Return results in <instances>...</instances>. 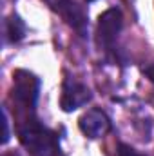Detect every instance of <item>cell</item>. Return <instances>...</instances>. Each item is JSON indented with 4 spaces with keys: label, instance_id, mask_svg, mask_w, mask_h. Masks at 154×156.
<instances>
[{
    "label": "cell",
    "instance_id": "cell-1",
    "mask_svg": "<svg viewBox=\"0 0 154 156\" xmlns=\"http://www.w3.org/2000/svg\"><path fill=\"white\" fill-rule=\"evenodd\" d=\"M22 145L31 153L33 156H54L58 153V144L56 136L40 125L37 120H31L24 123L18 131Z\"/></svg>",
    "mask_w": 154,
    "mask_h": 156
},
{
    "label": "cell",
    "instance_id": "cell-2",
    "mask_svg": "<svg viewBox=\"0 0 154 156\" xmlns=\"http://www.w3.org/2000/svg\"><path fill=\"white\" fill-rule=\"evenodd\" d=\"M40 80L29 71H16L13 75V98L26 109H33L38 100Z\"/></svg>",
    "mask_w": 154,
    "mask_h": 156
},
{
    "label": "cell",
    "instance_id": "cell-3",
    "mask_svg": "<svg viewBox=\"0 0 154 156\" xmlns=\"http://www.w3.org/2000/svg\"><path fill=\"white\" fill-rule=\"evenodd\" d=\"M56 15H60L64 18V22L67 26H71L75 31H78L82 37L85 35L87 27H89V20L85 11L73 0H44Z\"/></svg>",
    "mask_w": 154,
    "mask_h": 156
},
{
    "label": "cell",
    "instance_id": "cell-4",
    "mask_svg": "<svg viewBox=\"0 0 154 156\" xmlns=\"http://www.w3.org/2000/svg\"><path fill=\"white\" fill-rule=\"evenodd\" d=\"M91 98H93V93L85 83L78 82L76 78H67L62 87L60 107L65 113H73L80 107H83L85 104H89Z\"/></svg>",
    "mask_w": 154,
    "mask_h": 156
},
{
    "label": "cell",
    "instance_id": "cell-5",
    "mask_svg": "<svg viewBox=\"0 0 154 156\" xmlns=\"http://www.w3.org/2000/svg\"><path fill=\"white\" fill-rule=\"evenodd\" d=\"M121 26H123V16H121L120 9L111 7L105 13H102L100 18H98V37H100V42L105 47H113L118 35H120V31H121Z\"/></svg>",
    "mask_w": 154,
    "mask_h": 156
},
{
    "label": "cell",
    "instance_id": "cell-6",
    "mask_svg": "<svg viewBox=\"0 0 154 156\" xmlns=\"http://www.w3.org/2000/svg\"><path fill=\"white\" fill-rule=\"evenodd\" d=\"M78 125H80V131L87 138H91V140L102 138V136H105L111 131V120H109V116L103 111H100V109L87 111L83 116L80 118Z\"/></svg>",
    "mask_w": 154,
    "mask_h": 156
},
{
    "label": "cell",
    "instance_id": "cell-7",
    "mask_svg": "<svg viewBox=\"0 0 154 156\" xmlns=\"http://www.w3.org/2000/svg\"><path fill=\"white\" fill-rule=\"evenodd\" d=\"M5 37L11 44H16L26 37V24L18 15H11L5 22Z\"/></svg>",
    "mask_w": 154,
    "mask_h": 156
},
{
    "label": "cell",
    "instance_id": "cell-8",
    "mask_svg": "<svg viewBox=\"0 0 154 156\" xmlns=\"http://www.w3.org/2000/svg\"><path fill=\"white\" fill-rule=\"evenodd\" d=\"M2 125H4V133H2V144H7L11 138L9 133V116H7V109L2 107Z\"/></svg>",
    "mask_w": 154,
    "mask_h": 156
},
{
    "label": "cell",
    "instance_id": "cell-9",
    "mask_svg": "<svg viewBox=\"0 0 154 156\" xmlns=\"http://www.w3.org/2000/svg\"><path fill=\"white\" fill-rule=\"evenodd\" d=\"M118 156H143L140 154L138 151H134L131 145H127V144H120V147H118Z\"/></svg>",
    "mask_w": 154,
    "mask_h": 156
},
{
    "label": "cell",
    "instance_id": "cell-10",
    "mask_svg": "<svg viewBox=\"0 0 154 156\" xmlns=\"http://www.w3.org/2000/svg\"><path fill=\"white\" fill-rule=\"evenodd\" d=\"M143 73H145V76L154 83V64H152V66H147V67L143 69Z\"/></svg>",
    "mask_w": 154,
    "mask_h": 156
},
{
    "label": "cell",
    "instance_id": "cell-11",
    "mask_svg": "<svg viewBox=\"0 0 154 156\" xmlns=\"http://www.w3.org/2000/svg\"><path fill=\"white\" fill-rule=\"evenodd\" d=\"M87 2H94V0H87Z\"/></svg>",
    "mask_w": 154,
    "mask_h": 156
}]
</instances>
